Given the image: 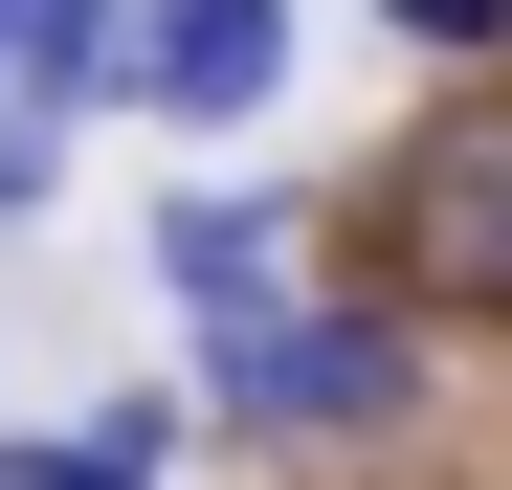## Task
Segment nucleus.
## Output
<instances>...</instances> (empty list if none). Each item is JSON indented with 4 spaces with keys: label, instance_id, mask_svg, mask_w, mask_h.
I'll return each mask as SVG.
<instances>
[{
    "label": "nucleus",
    "instance_id": "nucleus-8",
    "mask_svg": "<svg viewBox=\"0 0 512 490\" xmlns=\"http://www.w3.org/2000/svg\"><path fill=\"white\" fill-rule=\"evenodd\" d=\"M23 179H45V134H23V67H0V223H23Z\"/></svg>",
    "mask_w": 512,
    "mask_h": 490
},
{
    "label": "nucleus",
    "instance_id": "nucleus-3",
    "mask_svg": "<svg viewBox=\"0 0 512 490\" xmlns=\"http://www.w3.org/2000/svg\"><path fill=\"white\" fill-rule=\"evenodd\" d=\"M268 90H290V0H134V112L245 134Z\"/></svg>",
    "mask_w": 512,
    "mask_h": 490
},
{
    "label": "nucleus",
    "instance_id": "nucleus-2",
    "mask_svg": "<svg viewBox=\"0 0 512 490\" xmlns=\"http://www.w3.org/2000/svg\"><path fill=\"white\" fill-rule=\"evenodd\" d=\"M379 223H401V290L423 312H490L512 335V90H446L401 134V179H379Z\"/></svg>",
    "mask_w": 512,
    "mask_h": 490
},
{
    "label": "nucleus",
    "instance_id": "nucleus-6",
    "mask_svg": "<svg viewBox=\"0 0 512 490\" xmlns=\"http://www.w3.org/2000/svg\"><path fill=\"white\" fill-rule=\"evenodd\" d=\"M0 490H156V401H90V424H23Z\"/></svg>",
    "mask_w": 512,
    "mask_h": 490
},
{
    "label": "nucleus",
    "instance_id": "nucleus-7",
    "mask_svg": "<svg viewBox=\"0 0 512 490\" xmlns=\"http://www.w3.org/2000/svg\"><path fill=\"white\" fill-rule=\"evenodd\" d=\"M379 23H401L423 67H490V45H512V0H379Z\"/></svg>",
    "mask_w": 512,
    "mask_h": 490
},
{
    "label": "nucleus",
    "instance_id": "nucleus-4",
    "mask_svg": "<svg viewBox=\"0 0 512 490\" xmlns=\"http://www.w3.org/2000/svg\"><path fill=\"white\" fill-rule=\"evenodd\" d=\"M156 268H179V312L223 335V312H290V223H268V201H179V223H156Z\"/></svg>",
    "mask_w": 512,
    "mask_h": 490
},
{
    "label": "nucleus",
    "instance_id": "nucleus-5",
    "mask_svg": "<svg viewBox=\"0 0 512 490\" xmlns=\"http://www.w3.org/2000/svg\"><path fill=\"white\" fill-rule=\"evenodd\" d=\"M0 67H23V112H90L134 90V0H0Z\"/></svg>",
    "mask_w": 512,
    "mask_h": 490
},
{
    "label": "nucleus",
    "instance_id": "nucleus-1",
    "mask_svg": "<svg viewBox=\"0 0 512 490\" xmlns=\"http://www.w3.org/2000/svg\"><path fill=\"white\" fill-rule=\"evenodd\" d=\"M201 401L268 424V446H379L423 401V335H401V312H223V335H201Z\"/></svg>",
    "mask_w": 512,
    "mask_h": 490
}]
</instances>
